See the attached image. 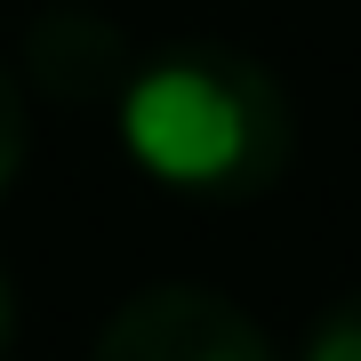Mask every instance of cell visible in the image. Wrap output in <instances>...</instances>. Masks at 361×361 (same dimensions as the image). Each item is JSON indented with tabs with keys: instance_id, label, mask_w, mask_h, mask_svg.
Wrapping results in <instances>:
<instances>
[{
	"instance_id": "1",
	"label": "cell",
	"mask_w": 361,
	"mask_h": 361,
	"mask_svg": "<svg viewBox=\"0 0 361 361\" xmlns=\"http://www.w3.org/2000/svg\"><path fill=\"white\" fill-rule=\"evenodd\" d=\"M121 145L169 193L249 201L289 169L297 121L257 56L225 40H177L121 80Z\"/></svg>"
},
{
	"instance_id": "2",
	"label": "cell",
	"mask_w": 361,
	"mask_h": 361,
	"mask_svg": "<svg viewBox=\"0 0 361 361\" xmlns=\"http://www.w3.org/2000/svg\"><path fill=\"white\" fill-rule=\"evenodd\" d=\"M89 361H281L233 297L201 281H153L104 322Z\"/></svg>"
},
{
	"instance_id": "3",
	"label": "cell",
	"mask_w": 361,
	"mask_h": 361,
	"mask_svg": "<svg viewBox=\"0 0 361 361\" xmlns=\"http://www.w3.org/2000/svg\"><path fill=\"white\" fill-rule=\"evenodd\" d=\"M297 361H361V289L337 297L322 322H313V337L297 345Z\"/></svg>"
},
{
	"instance_id": "4",
	"label": "cell",
	"mask_w": 361,
	"mask_h": 361,
	"mask_svg": "<svg viewBox=\"0 0 361 361\" xmlns=\"http://www.w3.org/2000/svg\"><path fill=\"white\" fill-rule=\"evenodd\" d=\"M25 153H32V113H25V89H16V73L0 65V193L16 185Z\"/></svg>"
},
{
	"instance_id": "5",
	"label": "cell",
	"mask_w": 361,
	"mask_h": 361,
	"mask_svg": "<svg viewBox=\"0 0 361 361\" xmlns=\"http://www.w3.org/2000/svg\"><path fill=\"white\" fill-rule=\"evenodd\" d=\"M8 337H16V297H8V281H0V361H8Z\"/></svg>"
}]
</instances>
